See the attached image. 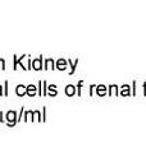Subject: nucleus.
I'll list each match as a JSON object with an SVG mask.
<instances>
[{
	"label": "nucleus",
	"instance_id": "obj_5",
	"mask_svg": "<svg viewBox=\"0 0 146 153\" xmlns=\"http://www.w3.org/2000/svg\"><path fill=\"white\" fill-rule=\"evenodd\" d=\"M73 92H75V89H73V87H72V85H69V87L67 88V93L72 96V94H73Z\"/></svg>",
	"mask_w": 146,
	"mask_h": 153
},
{
	"label": "nucleus",
	"instance_id": "obj_3",
	"mask_svg": "<svg viewBox=\"0 0 146 153\" xmlns=\"http://www.w3.org/2000/svg\"><path fill=\"white\" fill-rule=\"evenodd\" d=\"M27 94H30V96H33L36 93V87L35 85H28L27 87V92H26Z\"/></svg>",
	"mask_w": 146,
	"mask_h": 153
},
{
	"label": "nucleus",
	"instance_id": "obj_4",
	"mask_svg": "<svg viewBox=\"0 0 146 153\" xmlns=\"http://www.w3.org/2000/svg\"><path fill=\"white\" fill-rule=\"evenodd\" d=\"M32 68H33V69H36V70L41 69V57H40V59H37V60L33 61V66H32Z\"/></svg>",
	"mask_w": 146,
	"mask_h": 153
},
{
	"label": "nucleus",
	"instance_id": "obj_7",
	"mask_svg": "<svg viewBox=\"0 0 146 153\" xmlns=\"http://www.w3.org/2000/svg\"><path fill=\"white\" fill-rule=\"evenodd\" d=\"M4 65H5V63H4V60H3V59H0V69H4V68H5Z\"/></svg>",
	"mask_w": 146,
	"mask_h": 153
},
{
	"label": "nucleus",
	"instance_id": "obj_8",
	"mask_svg": "<svg viewBox=\"0 0 146 153\" xmlns=\"http://www.w3.org/2000/svg\"><path fill=\"white\" fill-rule=\"evenodd\" d=\"M0 121H2V112H0Z\"/></svg>",
	"mask_w": 146,
	"mask_h": 153
},
{
	"label": "nucleus",
	"instance_id": "obj_6",
	"mask_svg": "<svg viewBox=\"0 0 146 153\" xmlns=\"http://www.w3.org/2000/svg\"><path fill=\"white\" fill-rule=\"evenodd\" d=\"M58 68H59V69H64L65 68V66H64V61L60 60L59 63H58Z\"/></svg>",
	"mask_w": 146,
	"mask_h": 153
},
{
	"label": "nucleus",
	"instance_id": "obj_2",
	"mask_svg": "<svg viewBox=\"0 0 146 153\" xmlns=\"http://www.w3.org/2000/svg\"><path fill=\"white\" fill-rule=\"evenodd\" d=\"M16 92H17V94H18V96H23L24 93L27 92V88H24V85L19 84L18 87H17V91H16Z\"/></svg>",
	"mask_w": 146,
	"mask_h": 153
},
{
	"label": "nucleus",
	"instance_id": "obj_1",
	"mask_svg": "<svg viewBox=\"0 0 146 153\" xmlns=\"http://www.w3.org/2000/svg\"><path fill=\"white\" fill-rule=\"evenodd\" d=\"M7 120L9 121V125L16 124V112H14V111H9L7 114Z\"/></svg>",
	"mask_w": 146,
	"mask_h": 153
},
{
	"label": "nucleus",
	"instance_id": "obj_9",
	"mask_svg": "<svg viewBox=\"0 0 146 153\" xmlns=\"http://www.w3.org/2000/svg\"><path fill=\"white\" fill-rule=\"evenodd\" d=\"M0 94H2V87H0Z\"/></svg>",
	"mask_w": 146,
	"mask_h": 153
}]
</instances>
